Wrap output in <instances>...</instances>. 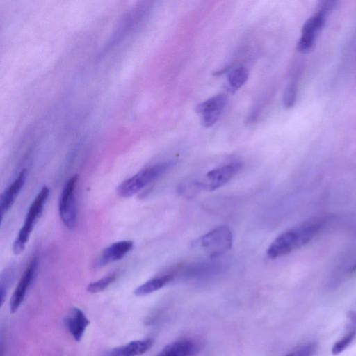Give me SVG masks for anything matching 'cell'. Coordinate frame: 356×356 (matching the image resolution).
I'll use <instances>...</instances> for the list:
<instances>
[{
    "label": "cell",
    "mask_w": 356,
    "mask_h": 356,
    "mask_svg": "<svg viewBox=\"0 0 356 356\" xmlns=\"http://www.w3.org/2000/svg\"><path fill=\"white\" fill-rule=\"evenodd\" d=\"M317 234L316 226L306 220L280 234L269 245L266 254L271 259L287 255L307 244Z\"/></svg>",
    "instance_id": "1"
},
{
    "label": "cell",
    "mask_w": 356,
    "mask_h": 356,
    "mask_svg": "<svg viewBox=\"0 0 356 356\" xmlns=\"http://www.w3.org/2000/svg\"><path fill=\"white\" fill-rule=\"evenodd\" d=\"M173 165L171 161L156 164L145 168L122 182L117 193L122 197H129L138 193L144 187L159 179Z\"/></svg>",
    "instance_id": "2"
},
{
    "label": "cell",
    "mask_w": 356,
    "mask_h": 356,
    "mask_svg": "<svg viewBox=\"0 0 356 356\" xmlns=\"http://www.w3.org/2000/svg\"><path fill=\"white\" fill-rule=\"evenodd\" d=\"M49 195V188L44 186L30 205L23 226L13 245V251L15 254L22 253L25 249L34 225L42 212Z\"/></svg>",
    "instance_id": "3"
},
{
    "label": "cell",
    "mask_w": 356,
    "mask_h": 356,
    "mask_svg": "<svg viewBox=\"0 0 356 356\" xmlns=\"http://www.w3.org/2000/svg\"><path fill=\"white\" fill-rule=\"evenodd\" d=\"M79 176H72L65 184L58 202V211L61 221L69 229L73 230L77 222L76 188Z\"/></svg>",
    "instance_id": "4"
},
{
    "label": "cell",
    "mask_w": 356,
    "mask_h": 356,
    "mask_svg": "<svg viewBox=\"0 0 356 356\" xmlns=\"http://www.w3.org/2000/svg\"><path fill=\"white\" fill-rule=\"evenodd\" d=\"M330 12L331 10L327 7L321 3L318 12L305 22L302 36L297 44L298 51L307 54L314 49L316 38L322 30Z\"/></svg>",
    "instance_id": "5"
},
{
    "label": "cell",
    "mask_w": 356,
    "mask_h": 356,
    "mask_svg": "<svg viewBox=\"0 0 356 356\" xmlns=\"http://www.w3.org/2000/svg\"><path fill=\"white\" fill-rule=\"evenodd\" d=\"M232 241V231L228 227L222 225L201 236L195 243L211 257H217L230 249Z\"/></svg>",
    "instance_id": "6"
},
{
    "label": "cell",
    "mask_w": 356,
    "mask_h": 356,
    "mask_svg": "<svg viewBox=\"0 0 356 356\" xmlns=\"http://www.w3.org/2000/svg\"><path fill=\"white\" fill-rule=\"evenodd\" d=\"M241 164L230 163L209 171L201 181H195L199 191H214L229 181L240 170Z\"/></svg>",
    "instance_id": "7"
},
{
    "label": "cell",
    "mask_w": 356,
    "mask_h": 356,
    "mask_svg": "<svg viewBox=\"0 0 356 356\" xmlns=\"http://www.w3.org/2000/svg\"><path fill=\"white\" fill-rule=\"evenodd\" d=\"M227 103V97L218 95L199 104L195 108L202 124L205 127L213 126L220 118Z\"/></svg>",
    "instance_id": "8"
},
{
    "label": "cell",
    "mask_w": 356,
    "mask_h": 356,
    "mask_svg": "<svg viewBox=\"0 0 356 356\" xmlns=\"http://www.w3.org/2000/svg\"><path fill=\"white\" fill-rule=\"evenodd\" d=\"M38 267V259L35 257L27 265L11 296L10 300V311L11 313L17 311L24 301L27 291L35 276Z\"/></svg>",
    "instance_id": "9"
},
{
    "label": "cell",
    "mask_w": 356,
    "mask_h": 356,
    "mask_svg": "<svg viewBox=\"0 0 356 356\" xmlns=\"http://www.w3.org/2000/svg\"><path fill=\"white\" fill-rule=\"evenodd\" d=\"M133 246V241L129 240H123L112 243L102 252L95 262V266L100 268L122 259L132 250Z\"/></svg>",
    "instance_id": "10"
},
{
    "label": "cell",
    "mask_w": 356,
    "mask_h": 356,
    "mask_svg": "<svg viewBox=\"0 0 356 356\" xmlns=\"http://www.w3.org/2000/svg\"><path fill=\"white\" fill-rule=\"evenodd\" d=\"M26 176L27 172L26 169L22 170L17 177L1 194L0 198V213L1 220L4 214H6L10 209L20 191L23 188L26 182Z\"/></svg>",
    "instance_id": "11"
},
{
    "label": "cell",
    "mask_w": 356,
    "mask_h": 356,
    "mask_svg": "<svg viewBox=\"0 0 356 356\" xmlns=\"http://www.w3.org/2000/svg\"><path fill=\"white\" fill-rule=\"evenodd\" d=\"M65 323L73 338L79 341L90 324V321L82 310L74 307L67 314Z\"/></svg>",
    "instance_id": "12"
},
{
    "label": "cell",
    "mask_w": 356,
    "mask_h": 356,
    "mask_svg": "<svg viewBox=\"0 0 356 356\" xmlns=\"http://www.w3.org/2000/svg\"><path fill=\"white\" fill-rule=\"evenodd\" d=\"M197 349L193 340L181 339L166 345L156 356H195Z\"/></svg>",
    "instance_id": "13"
},
{
    "label": "cell",
    "mask_w": 356,
    "mask_h": 356,
    "mask_svg": "<svg viewBox=\"0 0 356 356\" xmlns=\"http://www.w3.org/2000/svg\"><path fill=\"white\" fill-rule=\"evenodd\" d=\"M152 345L153 340L149 338L135 340L108 351L105 356H138L146 353Z\"/></svg>",
    "instance_id": "14"
},
{
    "label": "cell",
    "mask_w": 356,
    "mask_h": 356,
    "mask_svg": "<svg viewBox=\"0 0 356 356\" xmlns=\"http://www.w3.org/2000/svg\"><path fill=\"white\" fill-rule=\"evenodd\" d=\"M356 336V313L350 312L347 329L344 334L333 344L332 353L337 355L345 350L352 343Z\"/></svg>",
    "instance_id": "15"
},
{
    "label": "cell",
    "mask_w": 356,
    "mask_h": 356,
    "mask_svg": "<svg viewBox=\"0 0 356 356\" xmlns=\"http://www.w3.org/2000/svg\"><path fill=\"white\" fill-rule=\"evenodd\" d=\"M174 278L173 273H167L153 277L141 285L134 291L137 296H142L154 293L170 282Z\"/></svg>",
    "instance_id": "16"
},
{
    "label": "cell",
    "mask_w": 356,
    "mask_h": 356,
    "mask_svg": "<svg viewBox=\"0 0 356 356\" xmlns=\"http://www.w3.org/2000/svg\"><path fill=\"white\" fill-rule=\"evenodd\" d=\"M248 72L244 67H238L230 71L227 76L229 86L237 90L248 80Z\"/></svg>",
    "instance_id": "17"
},
{
    "label": "cell",
    "mask_w": 356,
    "mask_h": 356,
    "mask_svg": "<svg viewBox=\"0 0 356 356\" xmlns=\"http://www.w3.org/2000/svg\"><path fill=\"white\" fill-rule=\"evenodd\" d=\"M115 278V273L107 275L97 281L90 283L87 286V291L92 293L101 292L112 284Z\"/></svg>",
    "instance_id": "18"
},
{
    "label": "cell",
    "mask_w": 356,
    "mask_h": 356,
    "mask_svg": "<svg viewBox=\"0 0 356 356\" xmlns=\"http://www.w3.org/2000/svg\"><path fill=\"white\" fill-rule=\"evenodd\" d=\"M297 96V86L293 81L288 84L283 95V104L285 108H290L293 106Z\"/></svg>",
    "instance_id": "19"
},
{
    "label": "cell",
    "mask_w": 356,
    "mask_h": 356,
    "mask_svg": "<svg viewBox=\"0 0 356 356\" xmlns=\"http://www.w3.org/2000/svg\"><path fill=\"white\" fill-rule=\"evenodd\" d=\"M316 345L314 342H308L298 346L284 356H313Z\"/></svg>",
    "instance_id": "20"
},
{
    "label": "cell",
    "mask_w": 356,
    "mask_h": 356,
    "mask_svg": "<svg viewBox=\"0 0 356 356\" xmlns=\"http://www.w3.org/2000/svg\"><path fill=\"white\" fill-rule=\"evenodd\" d=\"M348 272L350 273H355L356 272V261H355V263L352 265L351 267H350V268L348 269Z\"/></svg>",
    "instance_id": "21"
}]
</instances>
